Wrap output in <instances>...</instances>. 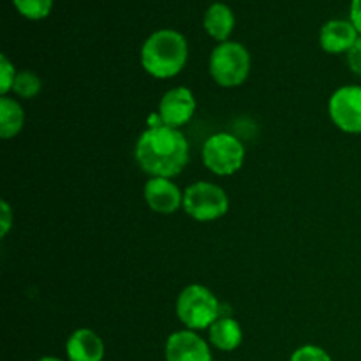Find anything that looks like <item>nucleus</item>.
<instances>
[{"mask_svg":"<svg viewBox=\"0 0 361 361\" xmlns=\"http://www.w3.org/2000/svg\"><path fill=\"white\" fill-rule=\"evenodd\" d=\"M136 161L148 175L171 178L189 162V143L178 129L152 126L137 140Z\"/></svg>","mask_w":361,"mask_h":361,"instance_id":"f257e3e1","label":"nucleus"},{"mask_svg":"<svg viewBox=\"0 0 361 361\" xmlns=\"http://www.w3.org/2000/svg\"><path fill=\"white\" fill-rule=\"evenodd\" d=\"M189 46L180 32L162 28L154 32L141 48V66L150 76L166 80L185 67Z\"/></svg>","mask_w":361,"mask_h":361,"instance_id":"f03ea898","label":"nucleus"},{"mask_svg":"<svg viewBox=\"0 0 361 361\" xmlns=\"http://www.w3.org/2000/svg\"><path fill=\"white\" fill-rule=\"evenodd\" d=\"M176 314L189 330H207L221 317V303L210 289L192 284L180 293Z\"/></svg>","mask_w":361,"mask_h":361,"instance_id":"7ed1b4c3","label":"nucleus"},{"mask_svg":"<svg viewBox=\"0 0 361 361\" xmlns=\"http://www.w3.org/2000/svg\"><path fill=\"white\" fill-rule=\"evenodd\" d=\"M250 73V55L240 42H221L212 51L210 74L221 87H240Z\"/></svg>","mask_w":361,"mask_h":361,"instance_id":"20e7f679","label":"nucleus"},{"mask_svg":"<svg viewBox=\"0 0 361 361\" xmlns=\"http://www.w3.org/2000/svg\"><path fill=\"white\" fill-rule=\"evenodd\" d=\"M245 148L235 136L226 133L214 134L203 147V162L212 173L229 176L243 166Z\"/></svg>","mask_w":361,"mask_h":361,"instance_id":"39448f33","label":"nucleus"},{"mask_svg":"<svg viewBox=\"0 0 361 361\" xmlns=\"http://www.w3.org/2000/svg\"><path fill=\"white\" fill-rule=\"evenodd\" d=\"M183 208L196 221L208 222L226 215L229 208V200L219 185L197 182L187 187L185 194H183Z\"/></svg>","mask_w":361,"mask_h":361,"instance_id":"423d86ee","label":"nucleus"},{"mask_svg":"<svg viewBox=\"0 0 361 361\" xmlns=\"http://www.w3.org/2000/svg\"><path fill=\"white\" fill-rule=\"evenodd\" d=\"M328 108L338 129L349 134H361V87L348 85L335 90Z\"/></svg>","mask_w":361,"mask_h":361,"instance_id":"0eeeda50","label":"nucleus"},{"mask_svg":"<svg viewBox=\"0 0 361 361\" xmlns=\"http://www.w3.org/2000/svg\"><path fill=\"white\" fill-rule=\"evenodd\" d=\"M196 111V99L194 94L185 87H176L166 92L159 104V120L162 126L178 129L189 122Z\"/></svg>","mask_w":361,"mask_h":361,"instance_id":"6e6552de","label":"nucleus"},{"mask_svg":"<svg viewBox=\"0 0 361 361\" xmlns=\"http://www.w3.org/2000/svg\"><path fill=\"white\" fill-rule=\"evenodd\" d=\"M166 361H212L207 342L192 330L175 331L166 342Z\"/></svg>","mask_w":361,"mask_h":361,"instance_id":"1a4fd4ad","label":"nucleus"},{"mask_svg":"<svg viewBox=\"0 0 361 361\" xmlns=\"http://www.w3.org/2000/svg\"><path fill=\"white\" fill-rule=\"evenodd\" d=\"M145 200L148 207L157 214H175L183 203V196L178 187L169 178L152 176L145 185Z\"/></svg>","mask_w":361,"mask_h":361,"instance_id":"9d476101","label":"nucleus"},{"mask_svg":"<svg viewBox=\"0 0 361 361\" xmlns=\"http://www.w3.org/2000/svg\"><path fill=\"white\" fill-rule=\"evenodd\" d=\"M358 39V30L349 20H330L319 32L321 48L331 55L348 53Z\"/></svg>","mask_w":361,"mask_h":361,"instance_id":"9b49d317","label":"nucleus"},{"mask_svg":"<svg viewBox=\"0 0 361 361\" xmlns=\"http://www.w3.org/2000/svg\"><path fill=\"white\" fill-rule=\"evenodd\" d=\"M71 361H102L104 344L95 331L81 328L69 337L66 345Z\"/></svg>","mask_w":361,"mask_h":361,"instance_id":"f8f14e48","label":"nucleus"},{"mask_svg":"<svg viewBox=\"0 0 361 361\" xmlns=\"http://www.w3.org/2000/svg\"><path fill=\"white\" fill-rule=\"evenodd\" d=\"M203 25L210 37H214L215 41L226 42L231 35L233 28H235V14H233L229 6L222 2H215L204 13Z\"/></svg>","mask_w":361,"mask_h":361,"instance_id":"ddd939ff","label":"nucleus"},{"mask_svg":"<svg viewBox=\"0 0 361 361\" xmlns=\"http://www.w3.org/2000/svg\"><path fill=\"white\" fill-rule=\"evenodd\" d=\"M210 342L221 351H235L242 344V328L233 317H219L210 328Z\"/></svg>","mask_w":361,"mask_h":361,"instance_id":"4468645a","label":"nucleus"},{"mask_svg":"<svg viewBox=\"0 0 361 361\" xmlns=\"http://www.w3.org/2000/svg\"><path fill=\"white\" fill-rule=\"evenodd\" d=\"M25 122V115L21 106L14 99H9L4 95L0 99V137L9 140L16 136L21 130Z\"/></svg>","mask_w":361,"mask_h":361,"instance_id":"2eb2a0df","label":"nucleus"},{"mask_svg":"<svg viewBox=\"0 0 361 361\" xmlns=\"http://www.w3.org/2000/svg\"><path fill=\"white\" fill-rule=\"evenodd\" d=\"M18 13L27 20H44L53 9V0H13Z\"/></svg>","mask_w":361,"mask_h":361,"instance_id":"dca6fc26","label":"nucleus"},{"mask_svg":"<svg viewBox=\"0 0 361 361\" xmlns=\"http://www.w3.org/2000/svg\"><path fill=\"white\" fill-rule=\"evenodd\" d=\"M41 80L35 73L32 71H21V73L16 74L14 78V85H13V90L14 94L20 95L23 99H32L41 92Z\"/></svg>","mask_w":361,"mask_h":361,"instance_id":"f3484780","label":"nucleus"},{"mask_svg":"<svg viewBox=\"0 0 361 361\" xmlns=\"http://www.w3.org/2000/svg\"><path fill=\"white\" fill-rule=\"evenodd\" d=\"M289 361H331L330 355L317 345H303L293 353Z\"/></svg>","mask_w":361,"mask_h":361,"instance_id":"a211bd4d","label":"nucleus"},{"mask_svg":"<svg viewBox=\"0 0 361 361\" xmlns=\"http://www.w3.org/2000/svg\"><path fill=\"white\" fill-rule=\"evenodd\" d=\"M14 78H16V73H14V66L7 60L6 55L0 56V94L4 95L9 90H13Z\"/></svg>","mask_w":361,"mask_h":361,"instance_id":"6ab92c4d","label":"nucleus"},{"mask_svg":"<svg viewBox=\"0 0 361 361\" xmlns=\"http://www.w3.org/2000/svg\"><path fill=\"white\" fill-rule=\"evenodd\" d=\"M348 66L356 76L361 78V35L358 41L355 42V46L348 51Z\"/></svg>","mask_w":361,"mask_h":361,"instance_id":"aec40b11","label":"nucleus"},{"mask_svg":"<svg viewBox=\"0 0 361 361\" xmlns=\"http://www.w3.org/2000/svg\"><path fill=\"white\" fill-rule=\"evenodd\" d=\"M0 214H2V219H0V235L6 236L7 231L11 229V224H13V212H11V207L6 203V201H2V204H0Z\"/></svg>","mask_w":361,"mask_h":361,"instance_id":"412c9836","label":"nucleus"},{"mask_svg":"<svg viewBox=\"0 0 361 361\" xmlns=\"http://www.w3.org/2000/svg\"><path fill=\"white\" fill-rule=\"evenodd\" d=\"M349 21L355 25V28L361 35V0H351V9H349Z\"/></svg>","mask_w":361,"mask_h":361,"instance_id":"4be33fe9","label":"nucleus"},{"mask_svg":"<svg viewBox=\"0 0 361 361\" xmlns=\"http://www.w3.org/2000/svg\"><path fill=\"white\" fill-rule=\"evenodd\" d=\"M39 361H60V360L51 358V356H46V358H42V360H39Z\"/></svg>","mask_w":361,"mask_h":361,"instance_id":"5701e85b","label":"nucleus"}]
</instances>
